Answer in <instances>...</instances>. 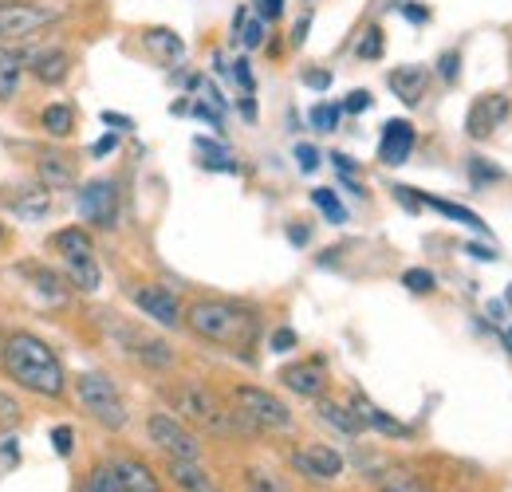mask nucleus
I'll return each mask as SVG.
<instances>
[{
	"instance_id": "nucleus-57",
	"label": "nucleus",
	"mask_w": 512,
	"mask_h": 492,
	"mask_svg": "<svg viewBox=\"0 0 512 492\" xmlns=\"http://www.w3.org/2000/svg\"><path fill=\"white\" fill-rule=\"evenodd\" d=\"M0 245H4V225H0Z\"/></svg>"
},
{
	"instance_id": "nucleus-42",
	"label": "nucleus",
	"mask_w": 512,
	"mask_h": 492,
	"mask_svg": "<svg viewBox=\"0 0 512 492\" xmlns=\"http://www.w3.org/2000/svg\"><path fill=\"white\" fill-rule=\"evenodd\" d=\"M233 79L241 83V91H245V95H253V91H256V79H253V67H249V60L233 63Z\"/></svg>"
},
{
	"instance_id": "nucleus-47",
	"label": "nucleus",
	"mask_w": 512,
	"mask_h": 492,
	"mask_svg": "<svg viewBox=\"0 0 512 492\" xmlns=\"http://www.w3.org/2000/svg\"><path fill=\"white\" fill-rule=\"evenodd\" d=\"M304 83L316 87V91H327V87H331V75H327V71H304Z\"/></svg>"
},
{
	"instance_id": "nucleus-37",
	"label": "nucleus",
	"mask_w": 512,
	"mask_h": 492,
	"mask_svg": "<svg viewBox=\"0 0 512 492\" xmlns=\"http://www.w3.org/2000/svg\"><path fill=\"white\" fill-rule=\"evenodd\" d=\"M339 115H343L339 107H331V103H320V107H312V126L327 134V130H335V126H339Z\"/></svg>"
},
{
	"instance_id": "nucleus-20",
	"label": "nucleus",
	"mask_w": 512,
	"mask_h": 492,
	"mask_svg": "<svg viewBox=\"0 0 512 492\" xmlns=\"http://www.w3.org/2000/svg\"><path fill=\"white\" fill-rule=\"evenodd\" d=\"M351 410L359 414V422H363V430L371 426V430L386 433V437H406V433H410V430H406V426H402V422H394L390 414H383V410H379V406H375L371 398H363V394H355V402H351Z\"/></svg>"
},
{
	"instance_id": "nucleus-18",
	"label": "nucleus",
	"mask_w": 512,
	"mask_h": 492,
	"mask_svg": "<svg viewBox=\"0 0 512 492\" xmlns=\"http://www.w3.org/2000/svg\"><path fill=\"white\" fill-rule=\"evenodd\" d=\"M8 209H16L20 221H44V217L52 213V193H48L44 185H36V189H16V193L8 197Z\"/></svg>"
},
{
	"instance_id": "nucleus-46",
	"label": "nucleus",
	"mask_w": 512,
	"mask_h": 492,
	"mask_svg": "<svg viewBox=\"0 0 512 492\" xmlns=\"http://www.w3.org/2000/svg\"><path fill=\"white\" fill-rule=\"evenodd\" d=\"M398 12H402L406 20H414V24H426V20H430V12H426L422 4H398Z\"/></svg>"
},
{
	"instance_id": "nucleus-1",
	"label": "nucleus",
	"mask_w": 512,
	"mask_h": 492,
	"mask_svg": "<svg viewBox=\"0 0 512 492\" xmlns=\"http://www.w3.org/2000/svg\"><path fill=\"white\" fill-rule=\"evenodd\" d=\"M0 363L8 370V378H16L20 390H28L36 398H60L67 390V370L60 363V355L32 331L8 335Z\"/></svg>"
},
{
	"instance_id": "nucleus-56",
	"label": "nucleus",
	"mask_w": 512,
	"mask_h": 492,
	"mask_svg": "<svg viewBox=\"0 0 512 492\" xmlns=\"http://www.w3.org/2000/svg\"><path fill=\"white\" fill-rule=\"evenodd\" d=\"M0 355H4V335H0Z\"/></svg>"
},
{
	"instance_id": "nucleus-40",
	"label": "nucleus",
	"mask_w": 512,
	"mask_h": 492,
	"mask_svg": "<svg viewBox=\"0 0 512 492\" xmlns=\"http://www.w3.org/2000/svg\"><path fill=\"white\" fill-rule=\"evenodd\" d=\"M296 166H300L304 174H312V170L320 166V150L308 146V142H300V146H296Z\"/></svg>"
},
{
	"instance_id": "nucleus-3",
	"label": "nucleus",
	"mask_w": 512,
	"mask_h": 492,
	"mask_svg": "<svg viewBox=\"0 0 512 492\" xmlns=\"http://www.w3.org/2000/svg\"><path fill=\"white\" fill-rule=\"evenodd\" d=\"M64 4L52 0H0V44L32 40L36 32L64 20Z\"/></svg>"
},
{
	"instance_id": "nucleus-5",
	"label": "nucleus",
	"mask_w": 512,
	"mask_h": 492,
	"mask_svg": "<svg viewBox=\"0 0 512 492\" xmlns=\"http://www.w3.org/2000/svg\"><path fill=\"white\" fill-rule=\"evenodd\" d=\"M166 398H170V406H174L186 422H197V426H205V430H213V433L229 430V418H225L221 402L213 398V390H205V386H197V382H182V386H170Z\"/></svg>"
},
{
	"instance_id": "nucleus-34",
	"label": "nucleus",
	"mask_w": 512,
	"mask_h": 492,
	"mask_svg": "<svg viewBox=\"0 0 512 492\" xmlns=\"http://www.w3.org/2000/svg\"><path fill=\"white\" fill-rule=\"evenodd\" d=\"M138 359L150 363V367H170L174 363V355H170L166 343H138Z\"/></svg>"
},
{
	"instance_id": "nucleus-51",
	"label": "nucleus",
	"mask_w": 512,
	"mask_h": 492,
	"mask_svg": "<svg viewBox=\"0 0 512 492\" xmlns=\"http://www.w3.org/2000/svg\"><path fill=\"white\" fill-rule=\"evenodd\" d=\"M331 162H335V170H339V174H347V178L355 174V162H351L347 154H331Z\"/></svg>"
},
{
	"instance_id": "nucleus-27",
	"label": "nucleus",
	"mask_w": 512,
	"mask_h": 492,
	"mask_svg": "<svg viewBox=\"0 0 512 492\" xmlns=\"http://www.w3.org/2000/svg\"><path fill=\"white\" fill-rule=\"evenodd\" d=\"M40 126H44L52 138H67V134L75 130V111H71L67 103H48V107L40 111Z\"/></svg>"
},
{
	"instance_id": "nucleus-10",
	"label": "nucleus",
	"mask_w": 512,
	"mask_h": 492,
	"mask_svg": "<svg viewBox=\"0 0 512 492\" xmlns=\"http://www.w3.org/2000/svg\"><path fill=\"white\" fill-rule=\"evenodd\" d=\"M130 300H134V308L142 311V315H150L158 327H182V308H178L174 292L150 284V288H134Z\"/></svg>"
},
{
	"instance_id": "nucleus-12",
	"label": "nucleus",
	"mask_w": 512,
	"mask_h": 492,
	"mask_svg": "<svg viewBox=\"0 0 512 492\" xmlns=\"http://www.w3.org/2000/svg\"><path fill=\"white\" fill-rule=\"evenodd\" d=\"M414 142H418V134H414V126L406 123V119H390L383 126V142H379V162L383 166H402L410 154H414Z\"/></svg>"
},
{
	"instance_id": "nucleus-54",
	"label": "nucleus",
	"mask_w": 512,
	"mask_h": 492,
	"mask_svg": "<svg viewBox=\"0 0 512 492\" xmlns=\"http://www.w3.org/2000/svg\"><path fill=\"white\" fill-rule=\"evenodd\" d=\"M241 115H245L249 123H253V119H256V103H253V95H249V99H241Z\"/></svg>"
},
{
	"instance_id": "nucleus-25",
	"label": "nucleus",
	"mask_w": 512,
	"mask_h": 492,
	"mask_svg": "<svg viewBox=\"0 0 512 492\" xmlns=\"http://www.w3.org/2000/svg\"><path fill=\"white\" fill-rule=\"evenodd\" d=\"M264 36H268V24H264L260 16H249V8H241V12L233 16V40H241L249 52H256V48L264 44Z\"/></svg>"
},
{
	"instance_id": "nucleus-52",
	"label": "nucleus",
	"mask_w": 512,
	"mask_h": 492,
	"mask_svg": "<svg viewBox=\"0 0 512 492\" xmlns=\"http://www.w3.org/2000/svg\"><path fill=\"white\" fill-rule=\"evenodd\" d=\"M103 123L115 126V130H130V126H134V123L127 119V115H111V111H103Z\"/></svg>"
},
{
	"instance_id": "nucleus-29",
	"label": "nucleus",
	"mask_w": 512,
	"mask_h": 492,
	"mask_svg": "<svg viewBox=\"0 0 512 492\" xmlns=\"http://www.w3.org/2000/svg\"><path fill=\"white\" fill-rule=\"evenodd\" d=\"M379 492H430L410 469H386L379 477Z\"/></svg>"
},
{
	"instance_id": "nucleus-9",
	"label": "nucleus",
	"mask_w": 512,
	"mask_h": 492,
	"mask_svg": "<svg viewBox=\"0 0 512 492\" xmlns=\"http://www.w3.org/2000/svg\"><path fill=\"white\" fill-rule=\"evenodd\" d=\"M512 103L505 91H485V95H477L473 99V107H469V115H465V130H469V138H489L497 126L509 119Z\"/></svg>"
},
{
	"instance_id": "nucleus-35",
	"label": "nucleus",
	"mask_w": 512,
	"mask_h": 492,
	"mask_svg": "<svg viewBox=\"0 0 512 492\" xmlns=\"http://www.w3.org/2000/svg\"><path fill=\"white\" fill-rule=\"evenodd\" d=\"M16 426H20V402L0 390V433L16 430Z\"/></svg>"
},
{
	"instance_id": "nucleus-30",
	"label": "nucleus",
	"mask_w": 512,
	"mask_h": 492,
	"mask_svg": "<svg viewBox=\"0 0 512 492\" xmlns=\"http://www.w3.org/2000/svg\"><path fill=\"white\" fill-rule=\"evenodd\" d=\"M312 201H316V209H320L331 225H343V221H347V209H343V201L335 197V189H312Z\"/></svg>"
},
{
	"instance_id": "nucleus-59",
	"label": "nucleus",
	"mask_w": 512,
	"mask_h": 492,
	"mask_svg": "<svg viewBox=\"0 0 512 492\" xmlns=\"http://www.w3.org/2000/svg\"><path fill=\"white\" fill-rule=\"evenodd\" d=\"M308 4H312V0H308Z\"/></svg>"
},
{
	"instance_id": "nucleus-36",
	"label": "nucleus",
	"mask_w": 512,
	"mask_h": 492,
	"mask_svg": "<svg viewBox=\"0 0 512 492\" xmlns=\"http://www.w3.org/2000/svg\"><path fill=\"white\" fill-rule=\"evenodd\" d=\"M402 284L410 288V292H434V272H426V268H406L402 272Z\"/></svg>"
},
{
	"instance_id": "nucleus-48",
	"label": "nucleus",
	"mask_w": 512,
	"mask_h": 492,
	"mask_svg": "<svg viewBox=\"0 0 512 492\" xmlns=\"http://www.w3.org/2000/svg\"><path fill=\"white\" fill-rule=\"evenodd\" d=\"M115 146H119V138H115V134H107V138H99V142L91 146V154H95V158H107Z\"/></svg>"
},
{
	"instance_id": "nucleus-45",
	"label": "nucleus",
	"mask_w": 512,
	"mask_h": 492,
	"mask_svg": "<svg viewBox=\"0 0 512 492\" xmlns=\"http://www.w3.org/2000/svg\"><path fill=\"white\" fill-rule=\"evenodd\" d=\"M394 197H398V201H402L410 213H414V209H422V197H418L410 185H394Z\"/></svg>"
},
{
	"instance_id": "nucleus-32",
	"label": "nucleus",
	"mask_w": 512,
	"mask_h": 492,
	"mask_svg": "<svg viewBox=\"0 0 512 492\" xmlns=\"http://www.w3.org/2000/svg\"><path fill=\"white\" fill-rule=\"evenodd\" d=\"M386 52V36H383V28H379V24H375V28H367V32H363V40H359V48H355V56H359V60H379V56H383Z\"/></svg>"
},
{
	"instance_id": "nucleus-4",
	"label": "nucleus",
	"mask_w": 512,
	"mask_h": 492,
	"mask_svg": "<svg viewBox=\"0 0 512 492\" xmlns=\"http://www.w3.org/2000/svg\"><path fill=\"white\" fill-rule=\"evenodd\" d=\"M75 398L79 406L103 426V430H123L127 426V402L119 394V386L107 374H79L75 378Z\"/></svg>"
},
{
	"instance_id": "nucleus-7",
	"label": "nucleus",
	"mask_w": 512,
	"mask_h": 492,
	"mask_svg": "<svg viewBox=\"0 0 512 492\" xmlns=\"http://www.w3.org/2000/svg\"><path fill=\"white\" fill-rule=\"evenodd\" d=\"M75 209H79V217H83L87 225H95V229H115V221H119V185L107 182V178L87 182L79 189V197H75Z\"/></svg>"
},
{
	"instance_id": "nucleus-14",
	"label": "nucleus",
	"mask_w": 512,
	"mask_h": 492,
	"mask_svg": "<svg viewBox=\"0 0 512 492\" xmlns=\"http://www.w3.org/2000/svg\"><path fill=\"white\" fill-rule=\"evenodd\" d=\"M386 83H390V91H394L406 107H418L422 95H426V87H430V71L418 67V63H406V67H394V71L386 75Z\"/></svg>"
},
{
	"instance_id": "nucleus-31",
	"label": "nucleus",
	"mask_w": 512,
	"mask_h": 492,
	"mask_svg": "<svg viewBox=\"0 0 512 492\" xmlns=\"http://www.w3.org/2000/svg\"><path fill=\"white\" fill-rule=\"evenodd\" d=\"M245 489L249 492H292L276 473H268V469H245Z\"/></svg>"
},
{
	"instance_id": "nucleus-28",
	"label": "nucleus",
	"mask_w": 512,
	"mask_h": 492,
	"mask_svg": "<svg viewBox=\"0 0 512 492\" xmlns=\"http://www.w3.org/2000/svg\"><path fill=\"white\" fill-rule=\"evenodd\" d=\"M422 205L438 209L442 217H449V221H457V225H469V229L485 233V221H481V217H477L473 209H465V205H453V201H442V197H422Z\"/></svg>"
},
{
	"instance_id": "nucleus-2",
	"label": "nucleus",
	"mask_w": 512,
	"mask_h": 492,
	"mask_svg": "<svg viewBox=\"0 0 512 492\" xmlns=\"http://www.w3.org/2000/svg\"><path fill=\"white\" fill-rule=\"evenodd\" d=\"M186 323H190L193 335H201L209 343H221V347H233V351L253 347L256 335H260L256 311L241 308V304H229V300H201V304H193L186 311Z\"/></svg>"
},
{
	"instance_id": "nucleus-44",
	"label": "nucleus",
	"mask_w": 512,
	"mask_h": 492,
	"mask_svg": "<svg viewBox=\"0 0 512 492\" xmlns=\"http://www.w3.org/2000/svg\"><path fill=\"white\" fill-rule=\"evenodd\" d=\"M457 67H461V56H457V52H446V56L438 60V75H442L446 83H453V79H457Z\"/></svg>"
},
{
	"instance_id": "nucleus-15",
	"label": "nucleus",
	"mask_w": 512,
	"mask_h": 492,
	"mask_svg": "<svg viewBox=\"0 0 512 492\" xmlns=\"http://www.w3.org/2000/svg\"><path fill=\"white\" fill-rule=\"evenodd\" d=\"M24 67H32V75L44 87H60L67 75H71V52L67 48H44V52H36L32 63H24Z\"/></svg>"
},
{
	"instance_id": "nucleus-19",
	"label": "nucleus",
	"mask_w": 512,
	"mask_h": 492,
	"mask_svg": "<svg viewBox=\"0 0 512 492\" xmlns=\"http://www.w3.org/2000/svg\"><path fill=\"white\" fill-rule=\"evenodd\" d=\"M142 44H146V52H150L154 60H162V63H178L186 56V40H182L178 32H170V28H150V32L142 36Z\"/></svg>"
},
{
	"instance_id": "nucleus-33",
	"label": "nucleus",
	"mask_w": 512,
	"mask_h": 492,
	"mask_svg": "<svg viewBox=\"0 0 512 492\" xmlns=\"http://www.w3.org/2000/svg\"><path fill=\"white\" fill-rule=\"evenodd\" d=\"M87 492H123L119 469H115V465H95V469H91V485H87Z\"/></svg>"
},
{
	"instance_id": "nucleus-23",
	"label": "nucleus",
	"mask_w": 512,
	"mask_h": 492,
	"mask_svg": "<svg viewBox=\"0 0 512 492\" xmlns=\"http://www.w3.org/2000/svg\"><path fill=\"white\" fill-rule=\"evenodd\" d=\"M52 248L71 260V256H95V241H91V233L87 229H79V225H71V229H60L56 237H52Z\"/></svg>"
},
{
	"instance_id": "nucleus-6",
	"label": "nucleus",
	"mask_w": 512,
	"mask_h": 492,
	"mask_svg": "<svg viewBox=\"0 0 512 492\" xmlns=\"http://www.w3.org/2000/svg\"><path fill=\"white\" fill-rule=\"evenodd\" d=\"M237 406H241V414L260 426V430H292V410L276 398V394H268V390H260V386H237Z\"/></svg>"
},
{
	"instance_id": "nucleus-8",
	"label": "nucleus",
	"mask_w": 512,
	"mask_h": 492,
	"mask_svg": "<svg viewBox=\"0 0 512 492\" xmlns=\"http://www.w3.org/2000/svg\"><path fill=\"white\" fill-rule=\"evenodd\" d=\"M150 430V441L166 453V457H178V461H201V441L193 437L174 414H150L146 422Z\"/></svg>"
},
{
	"instance_id": "nucleus-22",
	"label": "nucleus",
	"mask_w": 512,
	"mask_h": 492,
	"mask_svg": "<svg viewBox=\"0 0 512 492\" xmlns=\"http://www.w3.org/2000/svg\"><path fill=\"white\" fill-rule=\"evenodd\" d=\"M64 272L67 284L79 288V292H99V284H103V272H99L95 256H71V260H64Z\"/></svg>"
},
{
	"instance_id": "nucleus-16",
	"label": "nucleus",
	"mask_w": 512,
	"mask_h": 492,
	"mask_svg": "<svg viewBox=\"0 0 512 492\" xmlns=\"http://www.w3.org/2000/svg\"><path fill=\"white\" fill-rule=\"evenodd\" d=\"M166 473H170V481L182 492H221L217 481H213V473L201 461H178V457H170L166 461Z\"/></svg>"
},
{
	"instance_id": "nucleus-39",
	"label": "nucleus",
	"mask_w": 512,
	"mask_h": 492,
	"mask_svg": "<svg viewBox=\"0 0 512 492\" xmlns=\"http://www.w3.org/2000/svg\"><path fill=\"white\" fill-rule=\"evenodd\" d=\"M253 12L264 20V24H272V20L284 16V0H253Z\"/></svg>"
},
{
	"instance_id": "nucleus-49",
	"label": "nucleus",
	"mask_w": 512,
	"mask_h": 492,
	"mask_svg": "<svg viewBox=\"0 0 512 492\" xmlns=\"http://www.w3.org/2000/svg\"><path fill=\"white\" fill-rule=\"evenodd\" d=\"M308 28H312V16L296 20V28H292V44H304V40H308Z\"/></svg>"
},
{
	"instance_id": "nucleus-38",
	"label": "nucleus",
	"mask_w": 512,
	"mask_h": 492,
	"mask_svg": "<svg viewBox=\"0 0 512 492\" xmlns=\"http://www.w3.org/2000/svg\"><path fill=\"white\" fill-rule=\"evenodd\" d=\"M371 91H351L347 99H343V107L339 111H347V115H363V111H371Z\"/></svg>"
},
{
	"instance_id": "nucleus-41",
	"label": "nucleus",
	"mask_w": 512,
	"mask_h": 492,
	"mask_svg": "<svg viewBox=\"0 0 512 492\" xmlns=\"http://www.w3.org/2000/svg\"><path fill=\"white\" fill-rule=\"evenodd\" d=\"M268 343H272V351H276V355H284V351H292L300 339H296V331H292V327H280V331H272V339H268Z\"/></svg>"
},
{
	"instance_id": "nucleus-24",
	"label": "nucleus",
	"mask_w": 512,
	"mask_h": 492,
	"mask_svg": "<svg viewBox=\"0 0 512 492\" xmlns=\"http://www.w3.org/2000/svg\"><path fill=\"white\" fill-rule=\"evenodd\" d=\"M119 481H123V492H162L158 477L142 465V461H119Z\"/></svg>"
},
{
	"instance_id": "nucleus-21",
	"label": "nucleus",
	"mask_w": 512,
	"mask_h": 492,
	"mask_svg": "<svg viewBox=\"0 0 512 492\" xmlns=\"http://www.w3.org/2000/svg\"><path fill=\"white\" fill-rule=\"evenodd\" d=\"M20 79H24V56L8 44H0V103L20 95Z\"/></svg>"
},
{
	"instance_id": "nucleus-13",
	"label": "nucleus",
	"mask_w": 512,
	"mask_h": 492,
	"mask_svg": "<svg viewBox=\"0 0 512 492\" xmlns=\"http://www.w3.org/2000/svg\"><path fill=\"white\" fill-rule=\"evenodd\" d=\"M36 178L40 185L52 193V189H71V185L79 182V166H75V158L64 154V150H52V154H44L40 162H36Z\"/></svg>"
},
{
	"instance_id": "nucleus-26",
	"label": "nucleus",
	"mask_w": 512,
	"mask_h": 492,
	"mask_svg": "<svg viewBox=\"0 0 512 492\" xmlns=\"http://www.w3.org/2000/svg\"><path fill=\"white\" fill-rule=\"evenodd\" d=\"M320 418L327 422V426H335L339 433H347V437L363 433V422H359V414H355L351 406H339V402H320Z\"/></svg>"
},
{
	"instance_id": "nucleus-55",
	"label": "nucleus",
	"mask_w": 512,
	"mask_h": 492,
	"mask_svg": "<svg viewBox=\"0 0 512 492\" xmlns=\"http://www.w3.org/2000/svg\"><path fill=\"white\" fill-rule=\"evenodd\" d=\"M489 315H493V319H505V304H501V300H493V304H489Z\"/></svg>"
},
{
	"instance_id": "nucleus-17",
	"label": "nucleus",
	"mask_w": 512,
	"mask_h": 492,
	"mask_svg": "<svg viewBox=\"0 0 512 492\" xmlns=\"http://www.w3.org/2000/svg\"><path fill=\"white\" fill-rule=\"evenodd\" d=\"M280 378H284V386L296 390L300 398H323V390H327V374H323L320 363H296V367H284L280 370Z\"/></svg>"
},
{
	"instance_id": "nucleus-50",
	"label": "nucleus",
	"mask_w": 512,
	"mask_h": 492,
	"mask_svg": "<svg viewBox=\"0 0 512 492\" xmlns=\"http://www.w3.org/2000/svg\"><path fill=\"white\" fill-rule=\"evenodd\" d=\"M465 252H469V256H477V260H485V264H493V260H497V252H493V248H485V245H465Z\"/></svg>"
},
{
	"instance_id": "nucleus-43",
	"label": "nucleus",
	"mask_w": 512,
	"mask_h": 492,
	"mask_svg": "<svg viewBox=\"0 0 512 492\" xmlns=\"http://www.w3.org/2000/svg\"><path fill=\"white\" fill-rule=\"evenodd\" d=\"M71 441H75L71 426H56V430H52V445H56V453H60V457L71 453Z\"/></svg>"
},
{
	"instance_id": "nucleus-58",
	"label": "nucleus",
	"mask_w": 512,
	"mask_h": 492,
	"mask_svg": "<svg viewBox=\"0 0 512 492\" xmlns=\"http://www.w3.org/2000/svg\"><path fill=\"white\" fill-rule=\"evenodd\" d=\"M509 339H512V331H509Z\"/></svg>"
},
{
	"instance_id": "nucleus-53",
	"label": "nucleus",
	"mask_w": 512,
	"mask_h": 492,
	"mask_svg": "<svg viewBox=\"0 0 512 492\" xmlns=\"http://www.w3.org/2000/svg\"><path fill=\"white\" fill-rule=\"evenodd\" d=\"M288 241H292V245H308V229H304V225H292V229H288Z\"/></svg>"
},
{
	"instance_id": "nucleus-11",
	"label": "nucleus",
	"mask_w": 512,
	"mask_h": 492,
	"mask_svg": "<svg viewBox=\"0 0 512 492\" xmlns=\"http://www.w3.org/2000/svg\"><path fill=\"white\" fill-rule=\"evenodd\" d=\"M292 465L296 473L312 477V481H335L343 473V457L331 449V445H308V449H296L292 453Z\"/></svg>"
}]
</instances>
